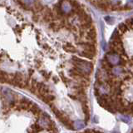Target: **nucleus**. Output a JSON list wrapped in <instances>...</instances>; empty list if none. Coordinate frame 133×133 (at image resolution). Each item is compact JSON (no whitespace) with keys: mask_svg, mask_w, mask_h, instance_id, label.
I'll return each mask as SVG.
<instances>
[{"mask_svg":"<svg viewBox=\"0 0 133 133\" xmlns=\"http://www.w3.org/2000/svg\"><path fill=\"white\" fill-rule=\"evenodd\" d=\"M72 62L75 66V69H77L79 72H81L83 75L88 76L90 73H91L93 69V65L91 62H87L85 60H82L77 57H72Z\"/></svg>","mask_w":133,"mask_h":133,"instance_id":"nucleus-1","label":"nucleus"},{"mask_svg":"<svg viewBox=\"0 0 133 133\" xmlns=\"http://www.w3.org/2000/svg\"><path fill=\"white\" fill-rule=\"evenodd\" d=\"M59 8L62 15H71L74 11V8L72 3L68 1V0H64V1L61 2Z\"/></svg>","mask_w":133,"mask_h":133,"instance_id":"nucleus-2","label":"nucleus"},{"mask_svg":"<svg viewBox=\"0 0 133 133\" xmlns=\"http://www.w3.org/2000/svg\"><path fill=\"white\" fill-rule=\"evenodd\" d=\"M106 61L112 66H117L122 62V58L120 57V54L116 53L115 52H111L107 54L106 56Z\"/></svg>","mask_w":133,"mask_h":133,"instance_id":"nucleus-3","label":"nucleus"},{"mask_svg":"<svg viewBox=\"0 0 133 133\" xmlns=\"http://www.w3.org/2000/svg\"><path fill=\"white\" fill-rule=\"evenodd\" d=\"M52 121L50 120L49 118V116H48L47 114H42L40 115L38 120H37V125L41 127V128H43V129H48L50 128V126L52 124Z\"/></svg>","mask_w":133,"mask_h":133,"instance_id":"nucleus-4","label":"nucleus"},{"mask_svg":"<svg viewBox=\"0 0 133 133\" xmlns=\"http://www.w3.org/2000/svg\"><path fill=\"white\" fill-rule=\"evenodd\" d=\"M97 84V93L100 96H108L111 93V86L108 82H98Z\"/></svg>","mask_w":133,"mask_h":133,"instance_id":"nucleus-5","label":"nucleus"},{"mask_svg":"<svg viewBox=\"0 0 133 133\" xmlns=\"http://www.w3.org/2000/svg\"><path fill=\"white\" fill-rule=\"evenodd\" d=\"M97 80L98 82H108L110 81V76H109V73H108L107 71H106L105 69H102V70H99V72L97 73Z\"/></svg>","mask_w":133,"mask_h":133,"instance_id":"nucleus-6","label":"nucleus"},{"mask_svg":"<svg viewBox=\"0 0 133 133\" xmlns=\"http://www.w3.org/2000/svg\"><path fill=\"white\" fill-rule=\"evenodd\" d=\"M111 73L115 77H121L124 75V68L119 65L115 66L114 68L111 69Z\"/></svg>","mask_w":133,"mask_h":133,"instance_id":"nucleus-7","label":"nucleus"},{"mask_svg":"<svg viewBox=\"0 0 133 133\" xmlns=\"http://www.w3.org/2000/svg\"><path fill=\"white\" fill-rule=\"evenodd\" d=\"M85 126V122H83L82 120H77L72 122V128L75 129V130H81V129L84 128Z\"/></svg>","mask_w":133,"mask_h":133,"instance_id":"nucleus-8","label":"nucleus"},{"mask_svg":"<svg viewBox=\"0 0 133 133\" xmlns=\"http://www.w3.org/2000/svg\"><path fill=\"white\" fill-rule=\"evenodd\" d=\"M30 111H31V112H32L33 115H35L37 116H40V115L42 114L41 109L36 105V104H32L31 108H30Z\"/></svg>","mask_w":133,"mask_h":133,"instance_id":"nucleus-9","label":"nucleus"},{"mask_svg":"<svg viewBox=\"0 0 133 133\" xmlns=\"http://www.w3.org/2000/svg\"><path fill=\"white\" fill-rule=\"evenodd\" d=\"M63 49L65 50L66 52H71V53H75V52H77V48H75V47H73V46L72 44H70V43H66L63 46Z\"/></svg>","mask_w":133,"mask_h":133,"instance_id":"nucleus-10","label":"nucleus"},{"mask_svg":"<svg viewBox=\"0 0 133 133\" xmlns=\"http://www.w3.org/2000/svg\"><path fill=\"white\" fill-rule=\"evenodd\" d=\"M41 127L37 124H33L31 126V127L28 129V133H38L41 131Z\"/></svg>","mask_w":133,"mask_h":133,"instance_id":"nucleus-11","label":"nucleus"},{"mask_svg":"<svg viewBox=\"0 0 133 133\" xmlns=\"http://www.w3.org/2000/svg\"><path fill=\"white\" fill-rule=\"evenodd\" d=\"M33 10H34L35 12H40V11H42L43 9V5L39 3V2H36L34 4H33Z\"/></svg>","mask_w":133,"mask_h":133,"instance_id":"nucleus-12","label":"nucleus"},{"mask_svg":"<svg viewBox=\"0 0 133 133\" xmlns=\"http://www.w3.org/2000/svg\"><path fill=\"white\" fill-rule=\"evenodd\" d=\"M120 119L122 122H125V123H129V122H131V117H129L128 116H126V115H122V116H120Z\"/></svg>","mask_w":133,"mask_h":133,"instance_id":"nucleus-13","label":"nucleus"},{"mask_svg":"<svg viewBox=\"0 0 133 133\" xmlns=\"http://www.w3.org/2000/svg\"><path fill=\"white\" fill-rule=\"evenodd\" d=\"M36 2H37V0H23V3L28 8L33 6V4H34Z\"/></svg>","mask_w":133,"mask_h":133,"instance_id":"nucleus-14","label":"nucleus"},{"mask_svg":"<svg viewBox=\"0 0 133 133\" xmlns=\"http://www.w3.org/2000/svg\"><path fill=\"white\" fill-rule=\"evenodd\" d=\"M127 29H128V27L127 23H122L119 26V30H121L122 32H126Z\"/></svg>","mask_w":133,"mask_h":133,"instance_id":"nucleus-15","label":"nucleus"},{"mask_svg":"<svg viewBox=\"0 0 133 133\" xmlns=\"http://www.w3.org/2000/svg\"><path fill=\"white\" fill-rule=\"evenodd\" d=\"M127 7L131 8V9H133V0H128L127 3Z\"/></svg>","mask_w":133,"mask_h":133,"instance_id":"nucleus-16","label":"nucleus"},{"mask_svg":"<svg viewBox=\"0 0 133 133\" xmlns=\"http://www.w3.org/2000/svg\"><path fill=\"white\" fill-rule=\"evenodd\" d=\"M41 73L43 74V76L45 77V79H49V77H50V74L48 73L47 72H45V71H41Z\"/></svg>","mask_w":133,"mask_h":133,"instance_id":"nucleus-17","label":"nucleus"},{"mask_svg":"<svg viewBox=\"0 0 133 133\" xmlns=\"http://www.w3.org/2000/svg\"><path fill=\"white\" fill-rule=\"evenodd\" d=\"M106 21L108 23H112V21H113V18H111V17H106Z\"/></svg>","mask_w":133,"mask_h":133,"instance_id":"nucleus-18","label":"nucleus"},{"mask_svg":"<svg viewBox=\"0 0 133 133\" xmlns=\"http://www.w3.org/2000/svg\"><path fill=\"white\" fill-rule=\"evenodd\" d=\"M111 133H118V132L117 131H112Z\"/></svg>","mask_w":133,"mask_h":133,"instance_id":"nucleus-19","label":"nucleus"},{"mask_svg":"<svg viewBox=\"0 0 133 133\" xmlns=\"http://www.w3.org/2000/svg\"><path fill=\"white\" fill-rule=\"evenodd\" d=\"M132 23H133V19H132Z\"/></svg>","mask_w":133,"mask_h":133,"instance_id":"nucleus-20","label":"nucleus"}]
</instances>
